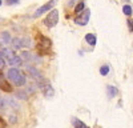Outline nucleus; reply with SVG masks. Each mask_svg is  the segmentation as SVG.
<instances>
[{"mask_svg": "<svg viewBox=\"0 0 133 128\" xmlns=\"http://www.w3.org/2000/svg\"><path fill=\"white\" fill-rule=\"evenodd\" d=\"M7 76L11 81H14L16 85H19V87H21V85L25 84V76L23 73H21L17 68H11L7 73Z\"/></svg>", "mask_w": 133, "mask_h": 128, "instance_id": "1", "label": "nucleus"}, {"mask_svg": "<svg viewBox=\"0 0 133 128\" xmlns=\"http://www.w3.org/2000/svg\"><path fill=\"white\" fill-rule=\"evenodd\" d=\"M57 21H59V12L56 9H53L51 11V12L48 14V16L45 17V20H44V24H45L48 28H52L57 24Z\"/></svg>", "mask_w": 133, "mask_h": 128, "instance_id": "2", "label": "nucleus"}, {"mask_svg": "<svg viewBox=\"0 0 133 128\" xmlns=\"http://www.w3.org/2000/svg\"><path fill=\"white\" fill-rule=\"evenodd\" d=\"M89 16H91V11L89 9H85L84 12H81L79 16L75 19V23L77 25H87L88 24V20H89Z\"/></svg>", "mask_w": 133, "mask_h": 128, "instance_id": "3", "label": "nucleus"}, {"mask_svg": "<svg viewBox=\"0 0 133 128\" xmlns=\"http://www.w3.org/2000/svg\"><path fill=\"white\" fill-rule=\"evenodd\" d=\"M53 4H55V2H49V3H47L45 5H43V7H40L39 9H36V12H35V17H39V16H40V15H43L44 12L49 11V9L53 7Z\"/></svg>", "mask_w": 133, "mask_h": 128, "instance_id": "4", "label": "nucleus"}, {"mask_svg": "<svg viewBox=\"0 0 133 128\" xmlns=\"http://www.w3.org/2000/svg\"><path fill=\"white\" fill-rule=\"evenodd\" d=\"M40 88L44 93V96H47V98H51V96H53V88L51 87V84L45 83V84H41Z\"/></svg>", "mask_w": 133, "mask_h": 128, "instance_id": "5", "label": "nucleus"}, {"mask_svg": "<svg viewBox=\"0 0 133 128\" xmlns=\"http://www.w3.org/2000/svg\"><path fill=\"white\" fill-rule=\"evenodd\" d=\"M16 55H15V52H14V49H9V48H4V49H2L0 51V57H7L8 60H11V59H14Z\"/></svg>", "mask_w": 133, "mask_h": 128, "instance_id": "6", "label": "nucleus"}, {"mask_svg": "<svg viewBox=\"0 0 133 128\" xmlns=\"http://www.w3.org/2000/svg\"><path fill=\"white\" fill-rule=\"evenodd\" d=\"M12 46L15 48H21V47H24V43H23V37H15L12 40Z\"/></svg>", "mask_w": 133, "mask_h": 128, "instance_id": "7", "label": "nucleus"}, {"mask_svg": "<svg viewBox=\"0 0 133 128\" xmlns=\"http://www.w3.org/2000/svg\"><path fill=\"white\" fill-rule=\"evenodd\" d=\"M8 63L11 64V66H20V64H21V57L20 56H15L14 59H11V60H8Z\"/></svg>", "mask_w": 133, "mask_h": 128, "instance_id": "8", "label": "nucleus"}, {"mask_svg": "<svg viewBox=\"0 0 133 128\" xmlns=\"http://www.w3.org/2000/svg\"><path fill=\"white\" fill-rule=\"evenodd\" d=\"M85 40L89 43L91 46H95L96 44V36L95 35H92V34H88V35H85Z\"/></svg>", "mask_w": 133, "mask_h": 128, "instance_id": "9", "label": "nucleus"}, {"mask_svg": "<svg viewBox=\"0 0 133 128\" xmlns=\"http://www.w3.org/2000/svg\"><path fill=\"white\" fill-rule=\"evenodd\" d=\"M0 88L4 89V91H7V92L12 91V88H11V85H9V84H8L5 80H2V81H0Z\"/></svg>", "mask_w": 133, "mask_h": 128, "instance_id": "10", "label": "nucleus"}, {"mask_svg": "<svg viewBox=\"0 0 133 128\" xmlns=\"http://www.w3.org/2000/svg\"><path fill=\"white\" fill-rule=\"evenodd\" d=\"M72 123H73V125H75V128H88L83 121H80V120H77V119H72Z\"/></svg>", "mask_w": 133, "mask_h": 128, "instance_id": "11", "label": "nucleus"}, {"mask_svg": "<svg viewBox=\"0 0 133 128\" xmlns=\"http://www.w3.org/2000/svg\"><path fill=\"white\" fill-rule=\"evenodd\" d=\"M108 95H109V98H113V96L117 95V89L116 87H112V85H109L108 87Z\"/></svg>", "mask_w": 133, "mask_h": 128, "instance_id": "12", "label": "nucleus"}, {"mask_svg": "<svg viewBox=\"0 0 133 128\" xmlns=\"http://www.w3.org/2000/svg\"><path fill=\"white\" fill-rule=\"evenodd\" d=\"M21 56H23L24 59H27V60H37V59L33 57V55L29 53V52H23V55H21Z\"/></svg>", "mask_w": 133, "mask_h": 128, "instance_id": "13", "label": "nucleus"}, {"mask_svg": "<svg viewBox=\"0 0 133 128\" xmlns=\"http://www.w3.org/2000/svg\"><path fill=\"white\" fill-rule=\"evenodd\" d=\"M83 9H84V3L81 2V3H79V4L76 5V8H75V12H76V14H80Z\"/></svg>", "mask_w": 133, "mask_h": 128, "instance_id": "14", "label": "nucleus"}, {"mask_svg": "<svg viewBox=\"0 0 133 128\" xmlns=\"http://www.w3.org/2000/svg\"><path fill=\"white\" fill-rule=\"evenodd\" d=\"M123 12H124L125 15L129 16V15L132 14V8H130V5H124V7H123Z\"/></svg>", "mask_w": 133, "mask_h": 128, "instance_id": "15", "label": "nucleus"}, {"mask_svg": "<svg viewBox=\"0 0 133 128\" xmlns=\"http://www.w3.org/2000/svg\"><path fill=\"white\" fill-rule=\"evenodd\" d=\"M2 37H3L4 43H9V41H11V37H9V34H8V32H3V34H2Z\"/></svg>", "mask_w": 133, "mask_h": 128, "instance_id": "16", "label": "nucleus"}, {"mask_svg": "<svg viewBox=\"0 0 133 128\" xmlns=\"http://www.w3.org/2000/svg\"><path fill=\"white\" fill-rule=\"evenodd\" d=\"M109 72V67L108 66H103L101 68H100V73H101V75H107Z\"/></svg>", "mask_w": 133, "mask_h": 128, "instance_id": "17", "label": "nucleus"}, {"mask_svg": "<svg viewBox=\"0 0 133 128\" xmlns=\"http://www.w3.org/2000/svg\"><path fill=\"white\" fill-rule=\"evenodd\" d=\"M3 67H5V61H4L2 57H0V69H2Z\"/></svg>", "mask_w": 133, "mask_h": 128, "instance_id": "18", "label": "nucleus"}, {"mask_svg": "<svg viewBox=\"0 0 133 128\" xmlns=\"http://www.w3.org/2000/svg\"><path fill=\"white\" fill-rule=\"evenodd\" d=\"M128 23H129V28H130V29H133V20H129Z\"/></svg>", "mask_w": 133, "mask_h": 128, "instance_id": "19", "label": "nucleus"}, {"mask_svg": "<svg viewBox=\"0 0 133 128\" xmlns=\"http://www.w3.org/2000/svg\"><path fill=\"white\" fill-rule=\"evenodd\" d=\"M8 3H9V4H15V3H19V2H17V0H9Z\"/></svg>", "mask_w": 133, "mask_h": 128, "instance_id": "20", "label": "nucleus"}, {"mask_svg": "<svg viewBox=\"0 0 133 128\" xmlns=\"http://www.w3.org/2000/svg\"><path fill=\"white\" fill-rule=\"evenodd\" d=\"M2 3H3V2H2V0H0V5H2Z\"/></svg>", "mask_w": 133, "mask_h": 128, "instance_id": "21", "label": "nucleus"}, {"mask_svg": "<svg viewBox=\"0 0 133 128\" xmlns=\"http://www.w3.org/2000/svg\"><path fill=\"white\" fill-rule=\"evenodd\" d=\"M0 47H2V46H0Z\"/></svg>", "mask_w": 133, "mask_h": 128, "instance_id": "22", "label": "nucleus"}]
</instances>
